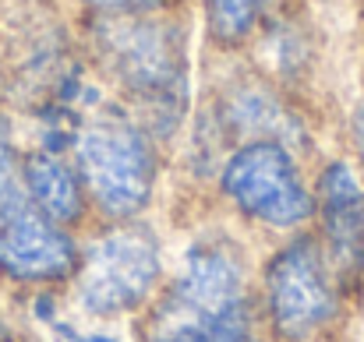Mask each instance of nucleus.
I'll return each mask as SVG.
<instances>
[{"instance_id":"nucleus-18","label":"nucleus","mask_w":364,"mask_h":342,"mask_svg":"<svg viewBox=\"0 0 364 342\" xmlns=\"http://www.w3.org/2000/svg\"><path fill=\"white\" fill-rule=\"evenodd\" d=\"M354 4V25H358V35L364 39V0H350Z\"/></svg>"},{"instance_id":"nucleus-7","label":"nucleus","mask_w":364,"mask_h":342,"mask_svg":"<svg viewBox=\"0 0 364 342\" xmlns=\"http://www.w3.org/2000/svg\"><path fill=\"white\" fill-rule=\"evenodd\" d=\"M166 279V240L149 219L92 223L82 236L78 268L68 282L82 318H138Z\"/></svg>"},{"instance_id":"nucleus-17","label":"nucleus","mask_w":364,"mask_h":342,"mask_svg":"<svg viewBox=\"0 0 364 342\" xmlns=\"http://www.w3.org/2000/svg\"><path fill=\"white\" fill-rule=\"evenodd\" d=\"M0 342H21L18 329H14V325H11V321L4 318V314H0Z\"/></svg>"},{"instance_id":"nucleus-6","label":"nucleus","mask_w":364,"mask_h":342,"mask_svg":"<svg viewBox=\"0 0 364 342\" xmlns=\"http://www.w3.org/2000/svg\"><path fill=\"white\" fill-rule=\"evenodd\" d=\"M350 297L311 229L279 236L255 272L258 329L272 342H326L340 329Z\"/></svg>"},{"instance_id":"nucleus-16","label":"nucleus","mask_w":364,"mask_h":342,"mask_svg":"<svg viewBox=\"0 0 364 342\" xmlns=\"http://www.w3.org/2000/svg\"><path fill=\"white\" fill-rule=\"evenodd\" d=\"M64 325V336H68V342H124L121 336H114V332H82L75 321H60Z\"/></svg>"},{"instance_id":"nucleus-15","label":"nucleus","mask_w":364,"mask_h":342,"mask_svg":"<svg viewBox=\"0 0 364 342\" xmlns=\"http://www.w3.org/2000/svg\"><path fill=\"white\" fill-rule=\"evenodd\" d=\"M340 131H343V145H347L343 152L358 166V173L364 180V85H358L354 96L347 99L343 116H340Z\"/></svg>"},{"instance_id":"nucleus-8","label":"nucleus","mask_w":364,"mask_h":342,"mask_svg":"<svg viewBox=\"0 0 364 342\" xmlns=\"http://www.w3.org/2000/svg\"><path fill=\"white\" fill-rule=\"evenodd\" d=\"M315 216L311 233L333 265L343 293L358 300L364 289V180L340 148H326L311 162Z\"/></svg>"},{"instance_id":"nucleus-14","label":"nucleus","mask_w":364,"mask_h":342,"mask_svg":"<svg viewBox=\"0 0 364 342\" xmlns=\"http://www.w3.org/2000/svg\"><path fill=\"white\" fill-rule=\"evenodd\" d=\"M75 18H131V14H163L184 11L188 0H64Z\"/></svg>"},{"instance_id":"nucleus-1","label":"nucleus","mask_w":364,"mask_h":342,"mask_svg":"<svg viewBox=\"0 0 364 342\" xmlns=\"http://www.w3.org/2000/svg\"><path fill=\"white\" fill-rule=\"evenodd\" d=\"M78 28L107 99L141 120L173 152L202 85V43L191 11L78 18Z\"/></svg>"},{"instance_id":"nucleus-3","label":"nucleus","mask_w":364,"mask_h":342,"mask_svg":"<svg viewBox=\"0 0 364 342\" xmlns=\"http://www.w3.org/2000/svg\"><path fill=\"white\" fill-rule=\"evenodd\" d=\"M138 318V342H258L255 265L241 229L227 219L195 229Z\"/></svg>"},{"instance_id":"nucleus-19","label":"nucleus","mask_w":364,"mask_h":342,"mask_svg":"<svg viewBox=\"0 0 364 342\" xmlns=\"http://www.w3.org/2000/svg\"><path fill=\"white\" fill-rule=\"evenodd\" d=\"M0 4H21V0H0Z\"/></svg>"},{"instance_id":"nucleus-11","label":"nucleus","mask_w":364,"mask_h":342,"mask_svg":"<svg viewBox=\"0 0 364 342\" xmlns=\"http://www.w3.org/2000/svg\"><path fill=\"white\" fill-rule=\"evenodd\" d=\"M21 194L25 202L43 212L46 219L82 233L92 226V209L85 198V184L78 177V166L71 152H53L25 141L21 152Z\"/></svg>"},{"instance_id":"nucleus-10","label":"nucleus","mask_w":364,"mask_h":342,"mask_svg":"<svg viewBox=\"0 0 364 342\" xmlns=\"http://www.w3.org/2000/svg\"><path fill=\"white\" fill-rule=\"evenodd\" d=\"M241 57L279 89L294 92L297 99L318 110L315 96L326 71V28L311 11V0H294L283 11H276Z\"/></svg>"},{"instance_id":"nucleus-2","label":"nucleus","mask_w":364,"mask_h":342,"mask_svg":"<svg viewBox=\"0 0 364 342\" xmlns=\"http://www.w3.org/2000/svg\"><path fill=\"white\" fill-rule=\"evenodd\" d=\"M272 138L311 159L326 152L322 116L311 103L279 89L244 57H205L198 103L177 148L173 173L188 187L205 191L220 159L244 141Z\"/></svg>"},{"instance_id":"nucleus-5","label":"nucleus","mask_w":364,"mask_h":342,"mask_svg":"<svg viewBox=\"0 0 364 342\" xmlns=\"http://www.w3.org/2000/svg\"><path fill=\"white\" fill-rule=\"evenodd\" d=\"M311 155L272 138L244 141L220 159L205 191L227 223L279 240L311 226Z\"/></svg>"},{"instance_id":"nucleus-4","label":"nucleus","mask_w":364,"mask_h":342,"mask_svg":"<svg viewBox=\"0 0 364 342\" xmlns=\"http://www.w3.org/2000/svg\"><path fill=\"white\" fill-rule=\"evenodd\" d=\"M71 159L85 184L92 223L149 219L173 173V152L107 96L85 110Z\"/></svg>"},{"instance_id":"nucleus-13","label":"nucleus","mask_w":364,"mask_h":342,"mask_svg":"<svg viewBox=\"0 0 364 342\" xmlns=\"http://www.w3.org/2000/svg\"><path fill=\"white\" fill-rule=\"evenodd\" d=\"M21 152H25L21 120L0 106V212L25 198L21 194Z\"/></svg>"},{"instance_id":"nucleus-9","label":"nucleus","mask_w":364,"mask_h":342,"mask_svg":"<svg viewBox=\"0 0 364 342\" xmlns=\"http://www.w3.org/2000/svg\"><path fill=\"white\" fill-rule=\"evenodd\" d=\"M82 236L36 212L25 198L0 212V282L14 289H64L78 268Z\"/></svg>"},{"instance_id":"nucleus-12","label":"nucleus","mask_w":364,"mask_h":342,"mask_svg":"<svg viewBox=\"0 0 364 342\" xmlns=\"http://www.w3.org/2000/svg\"><path fill=\"white\" fill-rule=\"evenodd\" d=\"M294 0H188L205 57H241L258 28Z\"/></svg>"}]
</instances>
